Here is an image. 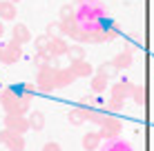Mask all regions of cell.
<instances>
[{
	"label": "cell",
	"mask_w": 154,
	"mask_h": 151,
	"mask_svg": "<svg viewBox=\"0 0 154 151\" xmlns=\"http://www.w3.org/2000/svg\"><path fill=\"white\" fill-rule=\"evenodd\" d=\"M132 100H134L139 107L145 105V100H147V89H145V85H134V91H132Z\"/></svg>",
	"instance_id": "cell-24"
},
{
	"label": "cell",
	"mask_w": 154,
	"mask_h": 151,
	"mask_svg": "<svg viewBox=\"0 0 154 151\" xmlns=\"http://www.w3.org/2000/svg\"><path fill=\"white\" fill-rule=\"evenodd\" d=\"M100 142H103V138L98 136V131H87L83 136V149L85 151H96L100 147Z\"/></svg>",
	"instance_id": "cell-15"
},
{
	"label": "cell",
	"mask_w": 154,
	"mask_h": 151,
	"mask_svg": "<svg viewBox=\"0 0 154 151\" xmlns=\"http://www.w3.org/2000/svg\"><path fill=\"white\" fill-rule=\"evenodd\" d=\"M98 76L112 80V78H119V69L114 67V62H103V65L98 67Z\"/></svg>",
	"instance_id": "cell-23"
},
{
	"label": "cell",
	"mask_w": 154,
	"mask_h": 151,
	"mask_svg": "<svg viewBox=\"0 0 154 151\" xmlns=\"http://www.w3.org/2000/svg\"><path fill=\"white\" fill-rule=\"evenodd\" d=\"M107 16V9L100 0H85L76 7V20L78 25H85V22H94V20H105Z\"/></svg>",
	"instance_id": "cell-1"
},
{
	"label": "cell",
	"mask_w": 154,
	"mask_h": 151,
	"mask_svg": "<svg viewBox=\"0 0 154 151\" xmlns=\"http://www.w3.org/2000/svg\"><path fill=\"white\" fill-rule=\"evenodd\" d=\"M47 62H49V54H47V51H36V56H34V67L36 69H45Z\"/></svg>",
	"instance_id": "cell-25"
},
{
	"label": "cell",
	"mask_w": 154,
	"mask_h": 151,
	"mask_svg": "<svg viewBox=\"0 0 154 151\" xmlns=\"http://www.w3.org/2000/svg\"><path fill=\"white\" fill-rule=\"evenodd\" d=\"M54 78H56V69H49V67L38 69V76H36V87H38L40 91L49 93L51 89H56V87H54Z\"/></svg>",
	"instance_id": "cell-5"
},
{
	"label": "cell",
	"mask_w": 154,
	"mask_h": 151,
	"mask_svg": "<svg viewBox=\"0 0 154 151\" xmlns=\"http://www.w3.org/2000/svg\"><path fill=\"white\" fill-rule=\"evenodd\" d=\"M98 42H105V27L89 31V45H98Z\"/></svg>",
	"instance_id": "cell-30"
},
{
	"label": "cell",
	"mask_w": 154,
	"mask_h": 151,
	"mask_svg": "<svg viewBox=\"0 0 154 151\" xmlns=\"http://www.w3.org/2000/svg\"><path fill=\"white\" fill-rule=\"evenodd\" d=\"M100 151H134L132 149V144L127 142L123 138H112V140H105V147H98Z\"/></svg>",
	"instance_id": "cell-12"
},
{
	"label": "cell",
	"mask_w": 154,
	"mask_h": 151,
	"mask_svg": "<svg viewBox=\"0 0 154 151\" xmlns=\"http://www.w3.org/2000/svg\"><path fill=\"white\" fill-rule=\"evenodd\" d=\"M0 144H2V131H0Z\"/></svg>",
	"instance_id": "cell-36"
},
{
	"label": "cell",
	"mask_w": 154,
	"mask_h": 151,
	"mask_svg": "<svg viewBox=\"0 0 154 151\" xmlns=\"http://www.w3.org/2000/svg\"><path fill=\"white\" fill-rule=\"evenodd\" d=\"M78 78L72 74V69L69 67H65V69H56V78H54V87L56 89H65V87H69L74 85Z\"/></svg>",
	"instance_id": "cell-9"
},
{
	"label": "cell",
	"mask_w": 154,
	"mask_h": 151,
	"mask_svg": "<svg viewBox=\"0 0 154 151\" xmlns=\"http://www.w3.org/2000/svg\"><path fill=\"white\" fill-rule=\"evenodd\" d=\"M0 105L7 113H14L16 116V109H18V93L14 89H2L0 91Z\"/></svg>",
	"instance_id": "cell-8"
},
{
	"label": "cell",
	"mask_w": 154,
	"mask_h": 151,
	"mask_svg": "<svg viewBox=\"0 0 154 151\" xmlns=\"http://www.w3.org/2000/svg\"><path fill=\"white\" fill-rule=\"evenodd\" d=\"M119 29L116 27H107V25H105V42H112V40H116L119 38Z\"/></svg>",
	"instance_id": "cell-32"
},
{
	"label": "cell",
	"mask_w": 154,
	"mask_h": 151,
	"mask_svg": "<svg viewBox=\"0 0 154 151\" xmlns=\"http://www.w3.org/2000/svg\"><path fill=\"white\" fill-rule=\"evenodd\" d=\"M2 144L9 151H25V138L20 133L7 131V129H2Z\"/></svg>",
	"instance_id": "cell-6"
},
{
	"label": "cell",
	"mask_w": 154,
	"mask_h": 151,
	"mask_svg": "<svg viewBox=\"0 0 154 151\" xmlns=\"http://www.w3.org/2000/svg\"><path fill=\"white\" fill-rule=\"evenodd\" d=\"M67 120H69V124H74V127H81L85 122V109L83 107L69 109V111H67Z\"/></svg>",
	"instance_id": "cell-20"
},
{
	"label": "cell",
	"mask_w": 154,
	"mask_h": 151,
	"mask_svg": "<svg viewBox=\"0 0 154 151\" xmlns=\"http://www.w3.org/2000/svg\"><path fill=\"white\" fill-rule=\"evenodd\" d=\"M34 47H36V51H47V47H49V36L47 33L36 36L34 38Z\"/></svg>",
	"instance_id": "cell-27"
},
{
	"label": "cell",
	"mask_w": 154,
	"mask_h": 151,
	"mask_svg": "<svg viewBox=\"0 0 154 151\" xmlns=\"http://www.w3.org/2000/svg\"><path fill=\"white\" fill-rule=\"evenodd\" d=\"M69 69L76 78H87V76H94V67L89 65L87 60H78V62H69Z\"/></svg>",
	"instance_id": "cell-13"
},
{
	"label": "cell",
	"mask_w": 154,
	"mask_h": 151,
	"mask_svg": "<svg viewBox=\"0 0 154 151\" xmlns=\"http://www.w3.org/2000/svg\"><path fill=\"white\" fill-rule=\"evenodd\" d=\"M112 62H114V67H116L119 71L132 67V62H134V47H132V45H125L123 51H121V54H116V58H114Z\"/></svg>",
	"instance_id": "cell-7"
},
{
	"label": "cell",
	"mask_w": 154,
	"mask_h": 151,
	"mask_svg": "<svg viewBox=\"0 0 154 151\" xmlns=\"http://www.w3.org/2000/svg\"><path fill=\"white\" fill-rule=\"evenodd\" d=\"M98 102V98L94 96V93H87V96H81V105L83 107H87V109H92L94 105Z\"/></svg>",
	"instance_id": "cell-31"
},
{
	"label": "cell",
	"mask_w": 154,
	"mask_h": 151,
	"mask_svg": "<svg viewBox=\"0 0 154 151\" xmlns=\"http://www.w3.org/2000/svg\"><path fill=\"white\" fill-rule=\"evenodd\" d=\"M2 36H5V25L0 22V38H2Z\"/></svg>",
	"instance_id": "cell-35"
},
{
	"label": "cell",
	"mask_w": 154,
	"mask_h": 151,
	"mask_svg": "<svg viewBox=\"0 0 154 151\" xmlns=\"http://www.w3.org/2000/svg\"><path fill=\"white\" fill-rule=\"evenodd\" d=\"M67 40L63 38V36H54V38H49V47H47V54L49 56H56V58H63V56L67 54Z\"/></svg>",
	"instance_id": "cell-10"
},
{
	"label": "cell",
	"mask_w": 154,
	"mask_h": 151,
	"mask_svg": "<svg viewBox=\"0 0 154 151\" xmlns=\"http://www.w3.org/2000/svg\"><path fill=\"white\" fill-rule=\"evenodd\" d=\"M125 107V100H119V98H109L105 102V111H123Z\"/></svg>",
	"instance_id": "cell-28"
},
{
	"label": "cell",
	"mask_w": 154,
	"mask_h": 151,
	"mask_svg": "<svg viewBox=\"0 0 154 151\" xmlns=\"http://www.w3.org/2000/svg\"><path fill=\"white\" fill-rule=\"evenodd\" d=\"M47 36H49V38H54V36H60L58 33V22H49L47 25V31H45Z\"/></svg>",
	"instance_id": "cell-33"
},
{
	"label": "cell",
	"mask_w": 154,
	"mask_h": 151,
	"mask_svg": "<svg viewBox=\"0 0 154 151\" xmlns=\"http://www.w3.org/2000/svg\"><path fill=\"white\" fill-rule=\"evenodd\" d=\"M31 111V93H18V109L16 116H27Z\"/></svg>",
	"instance_id": "cell-19"
},
{
	"label": "cell",
	"mask_w": 154,
	"mask_h": 151,
	"mask_svg": "<svg viewBox=\"0 0 154 151\" xmlns=\"http://www.w3.org/2000/svg\"><path fill=\"white\" fill-rule=\"evenodd\" d=\"M11 36H14V40H16L18 45H27L29 40H31V31H29L27 25H14Z\"/></svg>",
	"instance_id": "cell-16"
},
{
	"label": "cell",
	"mask_w": 154,
	"mask_h": 151,
	"mask_svg": "<svg viewBox=\"0 0 154 151\" xmlns=\"http://www.w3.org/2000/svg\"><path fill=\"white\" fill-rule=\"evenodd\" d=\"M67 58L69 62H78V60H85V47L83 45H69L67 47Z\"/></svg>",
	"instance_id": "cell-21"
},
{
	"label": "cell",
	"mask_w": 154,
	"mask_h": 151,
	"mask_svg": "<svg viewBox=\"0 0 154 151\" xmlns=\"http://www.w3.org/2000/svg\"><path fill=\"white\" fill-rule=\"evenodd\" d=\"M107 85H109V80H107V78H103V76H98V74L92 76V80H89V87H92L94 93H105Z\"/></svg>",
	"instance_id": "cell-22"
},
{
	"label": "cell",
	"mask_w": 154,
	"mask_h": 151,
	"mask_svg": "<svg viewBox=\"0 0 154 151\" xmlns=\"http://www.w3.org/2000/svg\"><path fill=\"white\" fill-rule=\"evenodd\" d=\"M0 20H5V22L16 20V4L14 2H9V0L0 2Z\"/></svg>",
	"instance_id": "cell-18"
},
{
	"label": "cell",
	"mask_w": 154,
	"mask_h": 151,
	"mask_svg": "<svg viewBox=\"0 0 154 151\" xmlns=\"http://www.w3.org/2000/svg\"><path fill=\"white\" fill-rule=\"evenodd\" d=\"M27 124L34 131H42V129H45V116H42L40 111H29L27 113Z\"/></svg>",
	"instance_id": "cell-17"
},
{
	"label": "cell",
	"mask_w": 154,
	"mask_h": 151,
	"mask_svg": "<svg viewBox=\"0 0 154 151\" xmlns=\"http://www.w3.org/2000/svg\"><path fill=\"white\" fill-rule=\"evenodd\" d=\"M76 18V7L72 4H63L60 7V20H74Z\"/></svg>",
	"instance_id": "cell-29"
},
{
	"label": "cell",
	"mask_w": 154,
	"mask_h": 151,
	"mask_svg": "<svg viewBox=\"0 0 154 151\" xmlns=\"http://www.w3.org/2000/svg\"><path fill=\"white\" fill-rule=\"evenodd\" d=\"M103 118H105V113H103V111L85 109V120H89V122H94V124H100V122H103Z\"/></svg>",
	"instance_id": "cell-26"
},
{
	"label": "cell",
	"mask_w": 154,
	"mask_h": 151,
	"mask_svg": "<svg viewBox=\"0 0 154 151\" xmlns=\"http://www.w3.org/2000/svg\"><path fill=\"white\" fill-rule=\"evenodd\" d=\"M23 58V45H18L16 40H7L5 45H0V62L2 65H14Z\"/></svg>",
	"instance_id": "cell-2"
},
{
	"label": "cell",
	"mask_w": 154,
	"mask_h": 151,
	"mask_svg": "<svg viewBox=\"0 0 154 151\" xmlns=\"http://www.w3.org/2000/svg\"><path fill=\"white\" fill-rule=\"evenodd\" d=\"M5 129L11 131V133H20V136H25V133L29 131L27 116H14V113H7V116H5Z\"/></svg>",
	"instance_id": "cell-4"
},
{
	"label": "cell",
	"mask_w": 154,
	"mask_h": 151,
	"mask_svg": "<svg viewBox=\"0 0 154 151\" xmlns=\"http://www.w3.org/2000/svg\"><path fill=\"white\" fill-rule=\"evenodd\" d=\"M42 151H63V149H60L58 142H47L45 147H42Z\"/></svg>",
	"instance_id": "cell-34"
},
{
	"label": "cell",
	"mask_w": 154,
	"mask_h": 151,
	"mask_svg": "<svg viewBox=\"0 0 154 151\" xmlns=\"http://www.w3.org/2000/svg\"><path fill=\"white\" fill-rule=\"evenodd\" d=\"M98 127H100V131H98L100 138H103V140H112V138H119L121 136L123 122H121L119 118H114V116H105L103 122H100Z\"/></svg>",
	"instance_id": "cell-3"
},
{
	"label": "cell",
	"mask_w": 154,
	"mask_h": 151,
	"mask_svg": "<svg viewBox=\"0 0 154 151\" xmlns=\"http://www.w3.org/2000/svg\"><path fill=\"white\" fill-rule=\"evenodd\" d=\"M78 29H81V27H78V20L76 18H74V20H58V33H60L63 38H67V36L74 38Z\"/></svg>",
	"instance_id": "cell-14"
},
{
	"label": "cell",
	"mask_w": 154,
	"mask_h": 151,
	"mask_svg": "<svg viewBox=\"0 0 154 151\" xmlns=\"http://www.w3.org/2000/svg\"><path fill=\"white\" fill-rule=\"evenodd\" d=\"M81 2H85V0H76V4H81Z\"/></svg>",
	"instance_id": "cell-38"
},
{
	"label": "cell",
	"mask_w": 154,
	"mask_h": 151,
	"mask_svg": "<svg viewBox=\"0 0 154 151\" xmlns=\"http://www.w3.org/2000/svg\"><path fill=\"white\" fill-rule=\"evenodd\" d=\"M132 91H134V85H132L130 80H119V82H114V87H112V98L127 100V98H132Z\"/></svg>",
	"instance_id": "cell-11"
},
{
	"label": "cell",
	"mask_w": 154,
	"mask_h": 151,
	"mask_svg": "<svg viewBox=\"0 0 154 151\" xmlns=\"http://www.w3.org/2000/svg\"><path fill=\"white\" fill-rule=\"evenodd\" d=\"M9 2H14V4H16V2H20V0H9Z\"/></svg>",
	"instance_id": "cell-37"
}]
</instances>
